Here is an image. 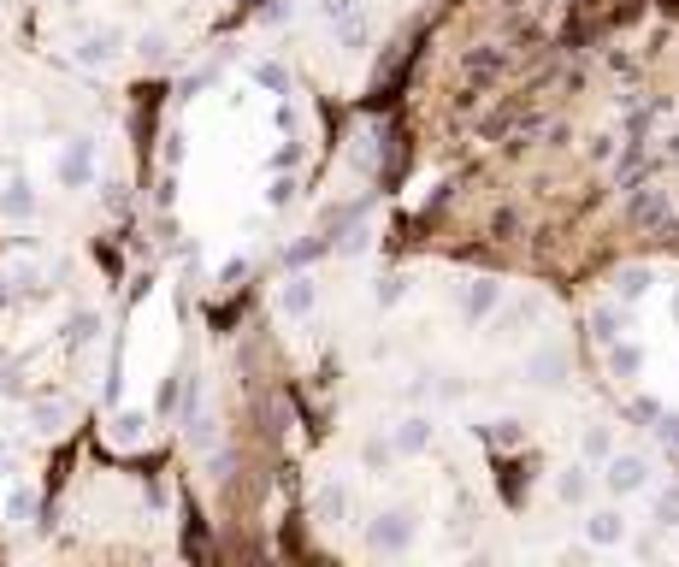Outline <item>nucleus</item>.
I'll return each mask as SVG.
<instances>
[{
  "mask_svg": "<svg viewBox=\"0 0 679 567\" xmlns=\"http://www.w3.org/2000/svg\"><path fill=\"white\" fill-rule=\"evenodd\" d=\"M609 373H615V378H638V373H644V349L615 337V343H609Z\"/></svg>",
  "mask_w": 679,
  "mask_h": 567,
  "instance_id": "ddd939ff",
  "label": "nucleus"
},
{
  "mask_svg": "<svg viewBox=\"0 0 679 567\" xmlns=\"http://www.w3.org/2000/svg\"><path fill=\"white\" fill-rule=\"evenodd\" d=\"M89 154H95V136H77V142L60 154V184L65 189H83L89 178H95V172H89Z\"/></svg>",
  "mask_w": 679,
  "mask_h": 567,
  "instance_id": "0eeeda50",
  "label": "nucleus"
},
{
  "mask_svg": "<svg viewBox=\"0 0 679 567\" xmlns=\"http://www.w3.org/2000/svg\"><path fill=\"white\" fill-rule=\"evenodd\" d=\"M367 544L378 550V556H402V550L414 544V514H402V508H384V514H372Z\"/></svg>",
  "mask_w": 679,
  "mask_h": 567,
  "instance_id": "f03ea898",
  "label": "nucleus"
},
{
  "mask_svg": "<svg viewBox=\"0 0 679 567\" xmlns=\"http://www.w3.org/2000/svg\"><path fill=\"white\" fill-rule=\"evenodd\" d=\"M585 544L620 550V544H626V514H620V508H591V514H585Z\"/></svg>",
  "mask_w": 679,
  "mask_h": 567,
  "instance_id": "20e7f679",
  "label": "nucleus"
},
{
  "mask_svg": "<svg viewBox=\"0 0 679 567\" xmlns=\"http://www.w3.org/2000/svg\"><path fill=\"white\" fill-rule=\"evenodd\" d=\"M668 160H679V130L668 136Z\"/></svg>",
  "mask_w": 679,
  "mask_h": 567,
  "instance_id": "f704fd0d",
  "label": "nucleus"
},
{
  "mask_svg": "<svg viewBox=\"0 0 679 567\" xmlns=\"http://www.w3.org/2000/svg\"><path fill=\"white\" fill-rule=\"evenodd\" d=\"M556 497L561 503H585V497H591V467H585V461H579V467H561V479H556Z\"/></svg>",
  "mask_w": 679,
  "mask_h": 567,
  "instance_id": "f8f14e48",
  "label": "nucleus"
},
{
  "mask_svg": "<svg viewBox=\"0 0 679 567\" xmlns=\"http://www.w3.org/2000/svg\"><path fill=\"white\" fill-rule=\"evenodd\" d=\"M496 308H502V284H496V278H473V284L461 290V314L473 319V325H479V319H491Z\"/></svg>",
  "mask_w": 679,
  "mask_h": 567,
  "instance_id": "423d86ee",
  "label": "nucleus"
},
{
  "mask_svg": "<svg viewBox=\"0 0 679 567\" xmlns=\"http://www.w3.org/2000/svg\"><path fill=\"white\" fill-rule=\"evenodd\" d=\"M136 54H142L148 65H166V60H172V42L154 30V36H136Z\"/></svg>",
  "mask_w": 679,
  "mask_h": 567,
  "instance_id": "393cba45",
  "label": "nucleus"
},
{
  "mask_svg": "<svg viewBox=\"0 0 679 567\" xmlns=\"http://www.w3.org/2000/svg\"><path fill=\"white\" fill-rule=\"evenodd\" d=\"M331 30H337V42H343L349 54H361V48L372 42V30H367V18H361V12H355V18H337Z\"/></svg>",
  "mask_w": 679,
  "mask_h": 567,
  "instance_id": "a211bd4d",
  "label": "nucleus"
},
{
  "mask_svg": "<svg viewBox=\"0 0 679 567\" xmlns=\"http://www.w3.org/2000/svg\"><path fill=\"white\" fill-rule=\"evenodd\" d=\"M390 455H396V443H384V438H372L367 449H361V461H367L372 473H378V467H390Z\"/></svg>",
  "mask_w": 679,
  "mask_h": 567,
  "instance_id": "a878e982",
  "label": "nucleus"
},
{
  "mask_svg": "<svg viewBox=\"0 0 679 567\" xmlns=\"http://www.w3.org/2000/svg\"><path fill=\"white\" fill-rule=\"evenodd\" d=\"M650 290H656V266H620V272H615V302H620V308L644 302Z\"/></svg>",
  "mask_w": 679,
  "mask_h": 567,
  "instance_id": "6e6552de",
  "label": "nucleus"
},
{
  "mask_svg": "<svg viewBox=\"0 0 679 567\" xmlns=\"http://www.w3.org/2000/svg\"><path fill=\"white\" fill-rule=\"evenodd\" d=\"M591 337H597L603 349H609V343L620 337V308H615V302H603V308L591 314Z\"/></svg>",
  "mask_w": 679,
  "mask_h": 567,
  "instance_id": "412c9836",
  "label": "nucleus"
},
{
  "mask_svg": "<svg viewBox=\"0 0 679 567\" xmlns=\"http://www.w3.org/2000/svg\"><path fill=\"white\" fill-rule=\"evenodd\" d=\"M254 77H260L266 89H284V71H278V65H272V60H260V65H254Z\"/></svg>",
  "mask_w": 679,
  "mask_h": 567,
  "instance_id": "c756f323",
  "label": "nucleus"
},
{
  "mask_svg": "<svg viewBox=\"0 0 679 567\" xmlns=\"http://www.w3.org/2000/svg\"><path fill=\"white\" fill-rule=\"evenodd\" d=\"M396 302H402V278H384L378 284V308H396Z\"/></svg>",
  "mask_w": 679,
  "mask_h": 567,
  "instance_id": "c85d7f7f",
  "label": "nucleus"
},
{
  "mask_svg": "<svg viewBox=\"0 0 679 567\" xmlns=\"http://www.w3.org/2000/svg\"><path fill=\"white\" fill-rule=\"evenodd\" d=\"M579 455H585V461H597V467H603V461H609V455H615V432H609V426H591V432H585V438H579Z\"/></svg>",
  "mask_w": 679,
  "mask_h": 567,
  "instance_id": "dca6fc26",
  "label": "nucleus"
},
{
  "mask_svg": "<svg viewBox=\"0 0 679 567\" xmlns=\"http://www.w3.org/2000/svg\"><path fill=\"white\" fill-rule=\"evenodd\" d=\"M674 319H679V290H674Z\"/></svg>",
  "mask_w": 679,
  "mask_h": 567,
  "instance_id": "c9c22d12",
  "label": "nucleus"
},
{
  "mask_svg": "<svg viewBox=\"0 0 679 567\" xmlns=\"http://www.w3.org/2000/svg\"><path fill=\"white\" fill-rule=\"evenodd\" d=\"M36 514V497L30 491H12V520H30Z\"/></svg>",
  "mask_w": 679,
  "mask_h": 567,
  "instance_id": "7c9ffc66",
  "label": "nucleus"
},
{
  "mask_svg": "<svg viewBox=\"0 0 679 567\" xmlns=\"http://www.w3.org/2000/svg\"><path fill=\"white\" fill-rule=\"evenodd\" d=\"M626 219H632V225H644V231H662V225L674 219V201H668V189L638 184V189H632V201H626Z\"/></svg>",
  "mask_w": 679,
  "mask_h": 567,
  "instance_id": "7ed1b4c3",
  "label": "nucleus"
},
{
  "mask_svg": "<svg viewBox=\"0 0 679 567\" xmlns=\"http://www.w3.org/2000/svg\"><path fill=\"white\" fill-rule=\"evenodd\" d=\"M662 438L679 443V414H662Z\"/></svg>",
  "mask_w": 679,
  "mask_h": 567,
  "instance_id": "72a5a7b5",
  "label": "nucleus"
},
{
  "mask_svg": "<svg viewBox=\"0 0 679 567\" xmlns=\"http://www.w3.org/2000/svg\"><path fill=\"white\" fill-rule=\"evenodd\" d=\"M544 314V296H514L508 308H496V331H514V325H532V319Z\"/></svg>",
  "mask_w": 679,
  "mask_h": 567,
  "instance_id": "9b49d317",
  "label": "nucleus"
},
{
  "mask_svg": "<svg viewBox=\"0 0 679 567\" xmlns=\"http://www.w3.org/2000/svg\"><path fill=\"white\" fill-rule=\"evenodd\" d=\"M313 302H319V290H313V278H290V284L278 290V314H290V319L313 314Z\"/></svg>",
  "mask_w": 679,
  "mask_h": 567,
  "instance_id": "9d476101",
  "label": "nucleus"
},
{
  "mask_svg": "<svg viewBox=\"0 0 679 567\" xmlns=\"http://www.w3.org/2000/svg\"><path fill=\"white\" fill-rule=\"evenodd\" d=\"M485 438H491L496 449H520V443H526V432H520V420H491V426H485Z\"/></svg>",
  "mask_w": 679,
  "mask_h": 567,
  "instance_id": "b1692460",
  "label": "nucleus"
},
{
  "mask_svg": "<svg viewBox=\"0 0 679 567\" xmlns=\"http://www.w3.org/2000/svg\"><path fill=\"white\" fill-rule=\"evenodd\" d=\"M343 508H349V491L331 479V485H319V497H313V514L319 520H343Z\"/></svg>",
  "mask_w": 679,
  "mask_h": 567,
  "instance_id": "f3484780",
  "label": "nucleus"
},
{
  "mask_svg": "<svg viewBox=\"0 0 679 567\" xmlns=\"http://www.w3.org/2000/svg\"><path fill=\"white\" fill-rule=\"evenodd\" d=\"M319 12L337 24V18H355V12H361V0H319Z\"/></svg>",
  "mask_w": 679,
  "mask_h": 567,
  "instance_id": "bb28decb",
  "label": "nucleus"
},
{
  "mask_svg": "<svg viewBox=\"0 0 679 567\" xmlns=\"http://www.w3.org/2000/svg\"><path fill=\"white\" fill-rule=\"evenodd\" d=\"M290 195H296V184H290V178H278V184H272V207H284Z\"/></svg>",
  "mask_w": 679,
  "mask_h": 567,
  "instance_id": "473e14b6",
  "label": "nucleus"
},
{
  "mask_svg": "<svg viewBox=\"0 0 679 567\" xmlns=\"http://www.w3.org/2000/svg\"><path fill=\"white\" fill-rule=\"evenodd\" d=\"M591 160L609 166V160H615V136H591Z\"/></svg>",
  "mask_w": 679,
  "mask_h": 567,
  "instance_id": "cd10ccee",
  "label": "nucleus"
},
{
  "mask_svg": "<svg viewBox=\"0 0 679 567\" xmlns=\"http://www.w3.org/2000/svg\"><path fill=\"white\" fill-rule=\"evenodd\" d=\"M113 48H119V30H95V36H83L77 60H83V65H107V60H113Z\"/></svg>",
  "mask_w": 679,
  "mask_h": 567,
  "instance_id": "2eb2a0df",
  "label": "nucleus"
},
{
  "mask_svg": "<svg viewBox=\"0 0 679 567\" xmlns=\"http://www.w3.org/2000/svg\"><path fill=\"white\" fill-rule=\"evenodd\" d=\"M396 455H420V449H432V420L426 414H408L402 426H396Z\"/></svg>",
  "mask_w": 679,
  "mask_h": 567,
  "instance_id": "1a4fd4ad",
  "label": "nucleus"
},
{
  "mask_svg": "<svg viewBox=\"0 0 679 567\" xmlns=\"http://www.w3.org/2000/svg\"><path fill=\"white\" fill-rule=\"evenodd\" d=\"M603 485H609L615 497H638V491H650V461L632 455V449H615V455L603 461Z\"/></svg>",
  "mask_w": 679,
  "mask_h": 567,
  "instance_id": "f257e3e1",
  "label": "nucleus"
},
{
  "mask_svg": "<svg viewBox=\"0 0 679 567\" xmlns=\"http://www.w3.org/2000/svg\"><path fill=\"white\" fill-rule=\"evenodd\" d=\"M520 373L532 378V384H561V378H567V349H561V343H538Z\"/></svg>",
  "mask_w": 679,
  "mask_h": 567,
  "instance_id": "39448f33",
  "label": "nucleus"
},
{
  "mask_svg": "<svg viewBox=\"0 0 679 567\" xmlns=\"http://www.w3.org/2000/svg\"><path fill=\"white\" fill-rule=\"evenodd\" d=\"M496 71H502V54H496V48H479V54H467V60H461V77H467V83H479V89L491 83Z\"/></svg>",
  "mask_w": 679,
  "mask_h": 567,
  "instance_id": "4468645a",
  "label": "nucleus"
},
{
  "mask_svg": "<svg viewBox=\"0 0 679 567\" xmlns=\"http://www.w3.org/2000/svg\"><path fill=\"white\" fill-rule=\"evenodd\" d=\"M632 414H638V420H662V402H650V396H638V402H632Z\"/></svg>",
  "mask_w": 679,
  "mask_h": 567,
  "instance_id": "2f4dec72",
  "label": "nucleus"
},
{
  "mask_svg": "<svg viewBox=\"0 0 679 567\" xmlns=\"http://www.w3.org/2000/svg\"><path fill=\"white\" fill-rule=\"evenodd\" d=\"M30 420H36V432H60L65 420H71V408H65V402H36Z\"/></svg>",
  "mask_w": 679,
  "mask_h": 567,
  "instance_id": "4be33fe9",
  "label": "nucleus"
},
{
  "mask_svg": "<svg viewBox=\"0 0 679 567\" xmlns=\"http://www.w3.org/2000/svg\"><path fill=\"white\" fill-rule=\"evenodd\" d=\"M0 213H6V219H30V213H36L30 184H12V189H6V195H0Z\"/></svg>",
  "mask_w": 679,
  "mask_h": 567,
  "instance_id": "aec40b11",
  "label": "nucleus"
},
{
  "mask_svg": "<svg viewBox=\"0 0 679 567\" xmlns=\"http://www.w3.org/2000/svg\"><path fill=\"white\" fill-rule=\"evenodd\" d=\"M148 438V414H119L113 420V443H142Z\"/></svg>",
  "mask_w": 679,
  "mask_h": 567,
  "instance_id": "5701e85b",
  "label": "nucleus"
},
{
  "mask_svg": "<svg viewBox=\"0 0 679 567\" xmlns=\"http://www.w3.org/2000/svg\"><path fill=\"white\" fill-rule=\"evenodd\" d=\"M650 514H656V526H662V532H679V485H668V491H656V503H650Z\"/></svg>",
  "mask_w": 679,
  "mask_h": 567,
  "instance_id": "6ab92c4d",
  "label": "nucleus"
}]
</instances>
